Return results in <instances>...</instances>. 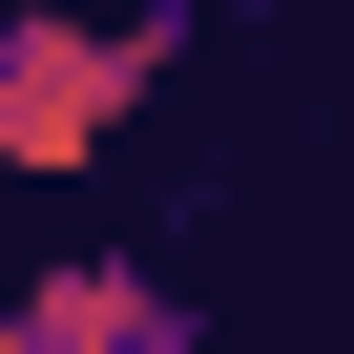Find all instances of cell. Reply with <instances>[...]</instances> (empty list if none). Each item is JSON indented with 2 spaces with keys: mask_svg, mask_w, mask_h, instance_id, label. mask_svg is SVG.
<instances>
[{
  "mask_svg": "<svg viewBox=\"0 0 354 354\" xmlns=\"http://www.w3.org/2000/svg\"><path fill=\"white\" fill-rule=\"evenodd\" d=\"M167 84H188V0H125V21L0 0V188H84Z\"/></svg>",
  "mask_w": 354,
  "mask_h": 354,
  "instance_id": "1",
  "label": "cell"
},
{
  "mask_svg": "<svg viewBox=\"0 0 354 354\" xmlns=\"http://www.w3.org/2000/svg\"><path fill=\"white\" fill-rule=\"evenodd\" d=\"M0 354H188V271L42 250V271H0Z\"/></svg>",
  "mask_w": 354,
  "mask_h": 354,
  "instance_id": "2",
  "label": "cell"
}]
</instances>
